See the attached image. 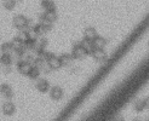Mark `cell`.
Here are the masks:
<instances>
[{"label":"cell","mask_w":149,"mask_h":121,"mask_svg":"<svg viewBox=\"0 0 149 121\" xmlns=\"http://www.w3.org/2000/svg\"><path fill=\"white\" fill-rule=\"evenodd\" d=\"M12 24L15 28L20 31L27 30L30 28V19L22 14L15 16L13 19Z\"/></svg>","instance_id":"6da1fadb"},{"label":"cell","mask_w":149,"mask_h":121,"mask_svg":"<svg viewBox=\"0 0 149 121\" xmlns=\"http://www.w3.org/2000/svg\"><path fill=\"white\" fill-rule=\"evenodd\" d=\"M42 56L46 61L51 70H56L62 66L60 58L56 57L52 53L45 51Z\"/></svg>","instance_id":"7a4b0ae2"},{"label":"cell","mask_w":149,"mask_h":121,"mask_svg":"<svg viewBox=\"0 0 149 121\" xmlns=\"http://www.w3.org/2000/svg\"><path fill=\"white\" fill-rule=\"evenodd\" d=\"M57 18L56 10L48 11H45L40 16V22L53 24L56 22Z\"/></svg>","instance_id":"3957f363"},{"label":"cell","mask_w":149,"mask_h":121,"mask_svg":"<svg viewBox=\"0 0 149 121\" xmlns=\"http://www.w3.org/2000/svg\"><path fill=\"white\" fill-rule=\"evenodd\" d=\"M17 65V70L19 73L27 76L33 65L29 61L20 59L18 61Z\"/></svg>","instance_id":"277c9868"},{"label":"cell","mask_w":149,"mask_h":121,"mask_svg":"<svg viewBox=\"0 0 149 121\" xmlns=\"http://www.w3.org/2000/svg\"><path fill=\"white\" fill-rule=\"evenodd\" d=\"M2 110L4 115L11 117L17 111V108L13 103L9 101L6 102L3 104Z\"/></svg>","instance_id":"5b68a950"},{"label":"cell","mask_w":149,"mask_h":121,"mask_svg":"<svg viewBox=\"0 0 149 121\" xmlns=\"http://www.w3.org/2000/svg\"><path fill=\"white\" fill-rule=\"evenodd\" d=\"M13 62V57L10 53H3L1 58V63L3 67H5L6 72H9L10 71V67Z\"/></svg>","instance_id":"8992f818"},{"label":"cell","mask_w":149,"mask_h":121,"mask_svg":"<svg viewBox=\"0 0 149 121\" xmlns=\"http://www.w3.org/2000/svg\"><path fill=\"white\" fill-rule=\"evenodd\" d=\"M36 88L40 92L45 93L49 91L50 84L47 80L41 79L37 81L36 85Z\"/></svg>","instance_id":"52a82bcc"},{"label":"cell","mask_w":149,"mask_h":121,"mask_svg":"<svg viewBox=\"0 0 149 121\" xmlns=\"http://www.w3.org/2000/svg\"><path fill=\"white\" fill-rule=\"evenodd\" d=\"M1 92L4 97L10 101L13 97V92L10 86L6 84H3L1 86Z\"/></svg>","instance_id":"ba28073f"},{"label":"cell","mask_w":149,"mask_h":121,"mask_svg":"<svg viewBox=\"0 0 149 121\" xmlns=\"http://www.w3.org/2000/svg\"><path fill=\"white\" fill-rule=\"evenodd\" d=\"M49 95L50 97L53 100H59L62 97L63 90L59 87H53L50 90Z\"/></svg>","instance_id":"9c48e42d"},{"label":"cell","mask_w":149,"mask_h":121,"mask_svg":"<svg viewBox=\"0 0 149 121\" xmlns=\"http://www.w3.org/2000/svg\"><path fill=\"white\" fill-rule=\"evenodd\" d=\"M41 6L45 11L56 10V4L52 0H42Z\"/></svg>","instance_id":"30bf717a"},{"label":"cell","mask_w":149,"mask_h":121,"mask_svg":"<svg viewBox=\"0 0 149 121\" xmlns=\"http://www.w3.org/2000/svg\"><path fill=\"white\" fill-rule=\"evenodd\" d=\"M40 73L39 69L36 66L33 65L27 76L32 79H36L39 76Z\"/></svg>","instance_id":"8fae6325"},{"label":"cell","mask_w":149,"mask_h":121,"mask_svg":"<svg viewBox=\"0 0 149 121\" xmlns=\"http://www.w3.org/2000/svg\"><path fill=\"white\" fill-rule=\"evenodd\" d=\"M16 0H3V4L4 8L8 10L11 11L15 8Z\"/></svg>","instance_id":"7c38bea8"}]
</instances>
